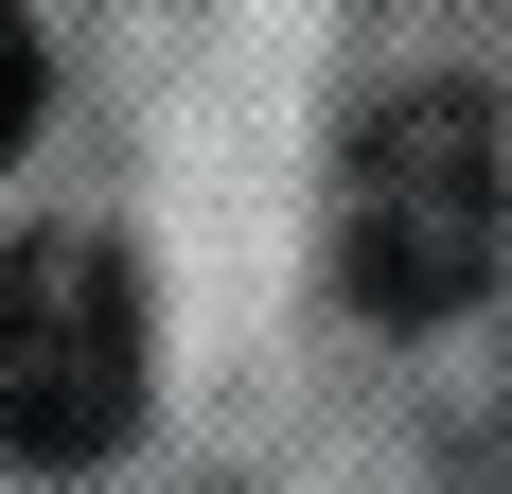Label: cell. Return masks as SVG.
<instances>
[{"label":"cell","instance_id":"6da1fadb","mask_svg":"<svg viewBox=\"0 0 512 494\" xmlns=\"http://www.w3.org/2000/svg\"><path fill=\"white\" fill-rule=\"evenodd\" d=\"M142 424V283L106 230L0 247V459H106Z\"/></svg>","mask_w":512,"mask_h":494},{"label":"cell","instance_id":"7a4b0ae2","mask_svg":"<svg viewBox=\"0 0 512 494\" xmlns=\"http://www.w3.org/2000/svg\"><path fill=\"white\" fill-rule=\"evenodd\" d=\"M336 265H354L371 318H460V300L495 283V124H477L460 89L389 106L354 142V177H336Z\"/></svg>","mask_w":512,"mask_h":494},{"label":"cell","instance_id":"3957f363","mask_svg":"<svg viewBox=\"0 0 512 494\" xmlns=\"http://www.w3.org/2000/svg\"><path fill=\"white\" fill-rule=\"evenodd\" d=\"M36 142V18H18V0H0V159Z\"/></svg>","mask_w":512,"mask_h":494}]
</instances>
